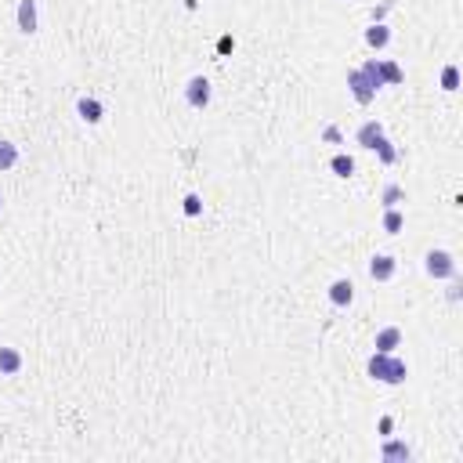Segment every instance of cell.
I'll return each mask as SVG.
<instances>
[{
    "label": "cell",
    "instance_id": "1",
    "mask_svg": "<svg viewBox=\"0 0 463 463\" xmlns=\"http://www.w3.org/2000/svg\"><path fill=\"white\" fill-rule=\"evenodd\" d=\"M366 373L373 376V380H380V384H402L406 376H409V366L402 359H394V355H384V351H373L369 355V362H366Z\"/></svg>",
    "mask_w": 463,
    "mask_h": 463
},
{
    "label": "cell",
    "instance_id": "2",
    "mask_svg": "<svg viewBox=\"0 0 463 463\" xmlns=\"http://www.w3.org/2000/svg\"><path fill=\"white\" fill-rule=\"evenodd\" d=\"M424 271H427L431 279H453L456 276V257L449 254V250H427Z\"/></svg>",
    "mask_w": 463,
    "mask_h": 463
},
{
    "label": "cell",
    "instance_id": "3",
    "mask_svg": "<svg viewBox=\"0 0 463 463\" xmlns=\"http://www.w3.org/2000/svg\"><path fill=\"white\" fill-rule=\"evenodd\" d=\"M210 98H214V87H210V80H206V76H192V80H188L185 101L192 105V109H206Z\"/></svg>",
    "mask_w": 463,
    "mask_h": 463
},
{
    "label": "cell",
    "instance_id": "4",
    "mask_svg": "<svg viewBox=\"0 0 463 463\" xmlns=\"http://www.w3.org/2000/svg\"><path fill=\"white\" fill-rule=\"evenodd\" d=\"M348 87H351V94H355V101H359V105H369V101L376 98V87L366 80L362 69H351V73H348Z\"/></svg>",
    "mask_w": 463,
    "mask_h": 463
},
{
    "label": "cell",
    "instance_id": "5",
    "mask_svg": "<svg viewBox=\"0 0 463 463\" xmlns=\"http://www.w3.org/2000/svg\"><path fill=\"white\" fill-rule=\"evenodd\" d=\"M15 22H18V33L33 36L40 18H36V0H18V11H15Z\"/></svg>",
    "mask_w": 463,
    "mask_h": 463
},
{
    "label": "cell",
    "instance_id": "6",
    "mask_svg": "<svg viewBox=\"0 0 463 463\" xmlns=\"http://www.w3.org/2000/svg\"><path fill=\"white\" fill-rule=\"evenodd\" d=\"M394 268H398V261H394L391 254H373V257H369V276H373L376 283L394 279Z\"/></svg>",
    "mask_w": 463,
    "mask_h": 463
},
{
    "label": "cell",
    "instance_id": "7",
    "mask_svg": "<svg viewBox=\"0 0 463 463\" xmlns=\"http://www.w3.org/2000/svg\"><path fill=\"white\" fill-rule=\"evenodd\" d=\"M355 301V283L351 279H333V286H329V304L333 308H348Z\"/></svg>",
    "mask_w": 463,
    "mask_h": 463
},
{
    "label": "cell",
    "instance_id": "8",
    "mask_svg": "<svg viewBox=\"0 0 463 463\" xmlns=\"http://www.w3.org/2000/svg\"><path fill=\"white\" fill-rule=\"evenodd\" d=\"M373 348L384 351V355H394V348H402V329H398V326H384L380 333H376Z\"/></svg>",
    "mask_w": 463,
    "mask_h": 463
},
{
    "label": "cell",
    "instance_id": "9",
    "mask_svg": "<svg viewBox=\"0 0 463 463\" xmlns=\"http://www.w3.org/2000/svg\"><path fill=\"white\" fill-rule=\"evenodd\" d=\"M380 138H384V123L380 120H366L362 127H359V134H355V141H359L362 149H373Z\"/></svg>",
    "mask_w": 463,
    "mask_h": 463
},
{
    "label": "cell",
    "instance_id": "10",
    "mask_svg": "<svg viewBox=\"0 0 463 463\" xmlns=\"http://www.w3.org/2000/svg\"><path fill=\"white\" fill-rule=\"evenodd\" d=\"M76 113H80V120H83V123H101V116H105L101 101H98V98H91V94H83V98L76 101Z\"/></svg>",
    "mask_w": 463,
    "mask_h": 463
},
{
    "label": "cell",
    "instance_id": "11",
    "mask_svg": "<svg viewBox=\"0 0 463 463\" xmlns=\"http://www.w3.org/2000/svg\"><path fill=\"white\" fill-rule=\"evenodd\" d=\"M18 369H22V351L0 348V376H15Z\"/></svg>",
    "mask_w": 463,
    "mask_h": 463
},
{
    "label": "cell",
    "instance_id": "12",
    "mask_svg": "<svg viewBox=\"0 0 463 463\" xmlns=\"http://www.w3.org/2000/svg\"><path fill=\"white\" fill-rule=\"evenodd\" d=\"M380 456H384L387 463H394V460H402V463H406V460H413V449L406 446V441L387 438V441H384V449H380Z\"/></svg>",
    "mask_w": 463,
    "mask_h": 463
},
{
    "label": "cell",
    "instance_id": "13",
    "mask_svg": "<svg viewBox=\"0 0 463 463\" xmlns=\"http://www.w3.org/2000/svg\"><path fill=\"white\" fill-rule=\"evenodd\" d=\"M380 80H384V87H398V83L406 80V69L398 66V62L384 58V62H380Z\"/></svg>",
    "mask_w": 463,
    "mask_h": 463
},
{
    "label": "cell",
    "instance_id": "14",
    "mask_svg": "<svg viewBox=\"0 0 463 463\" xmlns=\"http://www.w3.org/2000/svg\"><path fill=\"white\" fill-rule=\"evenodd\" d=\"M366 44H369V48H376V51L387 48V44H391V29H387L384 22H373V26L366 29Z\"/></svg>",
    "mask_w": 463,
    "mask_h": 463
},
{
    "label": "cell",
    "instance_id": "15",
    "mask_svg": "<svg viewBox=\"0 0 463 463\" xmlns=\"http://www.w3.org/2000/svg\"><path fill=\"white\" fill-rule=\"evenodd\" d=\"M402 228H406V214L398 206H387L384 210V232H387V236H398Z\"/></svg>",
    "mask_w": 463,
    "mask_h": 463
},
{
    "label": "cell",
    "instance_id": "16",
    "mask_svg": "<svg viewBox=\"0 0 463 463\" xmlns=\"http://www.w3.org/2000/svg\"><path fill=\"white\" fill-rule=\"evenodd\" d=\"M329 171H333L336 178H351V174H355V159H351L348 152H336V156L329 159Z\"/></svg>",
    "mask_w": 463,
    "mask_h": 463
},
{
    "label": "cell",
    "instance_id": "17",
    "mask_svg": "<svg viewBox=\"0 0 463 463\" xmlns=\"http://www.w3.org/2000/svg\"><path fill=\"white\" fill-rule=\"evenodd\" d=\"M15 163H18V145L8 141V138H0V171H11Z\"/></svg>",
    "mask_w": 463,
    "mask_h": 463
},
{
    "label": "cell",
    "instance_id": "18",
    "mask_svg": "<svg viewBox=\"0 0 463 463\" xmlns=\"http://www.w3.org/2000/svg\"><path fill=\"white\" fill-rule=\"evenodd\" d=\"M373 152H376V156H380V163H384V166H391V163L398 159V152H394V145L387 141V134H384L380 141H376V145H373Z\"/></svg>",
    "mask_w": 463,
    "mask_h": 463
},
{
    "label": "cell",
    "instance_id": "19",
    "mask_svg": "<svg viewBox=\"0 0 463 463\" xmlns=\"http://www.w3.org/2000/svg\"><path fill=\"white\" fill-rule=\"evenodd\" d=\"M402 199H406V188H402V185H387V188H384V196H380L384 210H387V206H398Z\"/></svg>",
    "mask_w": 463,
    "mask_h": 463
},
{
    "label": "cell",
    "instance_id": "20",
    "mask_svg": "<svg viewBox=\"0 0 463 463\" xmlns=\"http://www.w3.org/2000/svg\"><path fill=\"white\" fill-rule=\"evenodd\" d=\"M441 87H446V91H456V87H460V69H456V66H446V69H441Z\"/></svg>",
    "mask_w": 463,
    "mask_h": 463
},
{
    "label": "cell",
    "instance_id": "21",
    "mask_svg": "<svg viewBox=\"0 0 463 463\" xmlns=\"http://www.w3.org/2000/svg\"><path fill=\"white\" fill-rule=\"evenodd\" d=\"M181 210H185L188 218H199V214H203V199H199L196 192H188V196H185V206H181Z\"/></svg>",
    "mask_w": 463,
    "mask_h": 463
},
{
    "label": "cell",
    "instance_id": "22",
    "mask_svg": "<svg viewBox=\"0 0 463 463\" xmlns=\"http://www.w3.org/2000/svg\"><path fill=\"white\" fill-rule=\"evenodd\" d=\"M446 297H449V301H453V304H456V301H460V297H463V283H460V279H456V276H453V279H449V293H446Z\"/></svg>",
    "mask_w": 463,
    "mask_h": 463
},
{
    "label": "cell",
    "instance_id": "23",
    "mask_svg": "<svg viewBox=\"0 0 463 463\" xmlns=\"http://www.w3.org/2000/svg\"><path fill=\"white\" fill-rule=\"evenodd\" d=\"M322 141H329V145H341V141H344L341 127H326V131H322Z\"/></svg>",
    "mask_w": 463,
    "mask_h": 463
},
{
    "label": "cell",
    "instance_id": "24",
    "mask_svg": "<svg viewBox=\"0 0 463 463\" xmlns=\"http://www.w3.org/2000/svg\"><path fill=\"white\" fill-rule=\"evenodd\" d=\"M391 11V4H380V8H373V22H384V15Z\"/></svg>",
    "mask_w": 463,
    "mask_h": 463
},
{
    "label": "cell",
    "instance_id": "25",
    "mask_svg": "<svg viewBox=\"0 0 463 463\" xmlns=\"http://www.w3.org/2000/svg\"><path fill=\"white\" fill-rule=\"evenodd\" d=\"M232 48H236V44H232V36H221V40H218V51H221V55H228Z\"/></svg>",
    "mask_w": 463,
    "mask_h": 463
},
{
    "label": "cell",
    "instance_id": "26",
    "mask_svg": "<svg viewBox=\"0 0 463 463\" xmlns=\"http://www.w3.org/2000/svg\"><path fill=\"white\" fill-rule=\"evenodd\" d=\"M391 427H394V420H391V416H380V434H384V438L391 434Z\"/></svg>",
    "mask_w": 463,
    "mask_h": 463
},
{
    "label": "cell",
    "instance_id": "27",
    "mask_svg": "<svg viewBox=\"0 0 463 463\" xmlns=\"http://www.w3.org/2000/svg\"><path fill=\"white\" fill-rule=\"evenodd\" d=\"M0 206H4V196H0Z\"/></svg>",
    "mask_w": 463,
    "mask_h": 463
}]
</instances>
